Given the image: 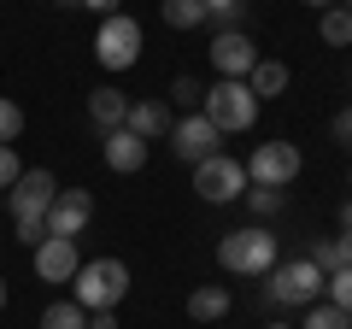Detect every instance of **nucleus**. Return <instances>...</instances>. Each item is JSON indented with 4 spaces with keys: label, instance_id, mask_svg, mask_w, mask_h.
I'll return each mask as SVG.
<instances>
[{
    "label": "nucleus",
    "instance_id": "nucleus-1",
    "mask_svg": "<svg viewBox=\"0 0 352 329\" xmlns=\"http://www.w3.org/2000/svg\"><path fill=\"white\" fill-rule=\"evenodd\" d=\"M53 194H59V182H53V171H24V177L6 189V206H12V229L18 241H47V206Z\"/></svg>",
    "mask_w": 352,
    "mask_h": 329
},
{
    "label": "nucleus",
    "instance_id": "nucleus-2",
    "mask_svg": "<svg viewBox=\"0 0 352 329\" xmlns=\"http://www.w3.org/2000/svg\"><path fill=\"white\" fill-rule=\"evenodd\" d=\"M129 294V265L124 259H82L71 277V300L82 312H118V300Z\"/></svg>",
    "mask_w": 352,
    "mask_h": 329
},
{
    "label": "nucleus",
    "instance_id": "nucleus-3",
    "mask_svg": "<svg viewBox=\"0 0 352 329\" xmlns=\"http://www.w3.org/2000/svg\"><path fill=\"white\" fill-rule=\"evenodd\" d=\"M200 112L212 118L217 136H247V129L258 124V94H252L247 83H235V76H217L212 89L200 94Z\"/></svg>",
    "mask_w": 352,
    "mask_h": 329
},
{
    "label": "nucleus",
    "instance_id": "nucleus-4",
    "mask_svg": "<svg viewBox=\"0 0 352 329\" xmlns=\"http://www.w3.org/2000/svg\"><path fill=\"white\" fill-rule=\"evenodd\" d=\"M276 259H282V241L270 235L264 224H252V229H229V235L217 241V265H223L229 277H264Z\"/></svg>",
    "mask_w": 352,
    "mask_h": 329
},
{
    "label": "nucleus",
    "instance_id": "nucleus-5",
    "mask_svg": "<svg viewBox=\"0 0 352 329\" xmlns=\"http://www.w3.org/2000/svg\"><path fill=\"white\" fill-rule=\"evenodd\" d=\"M264 300L270 306H294V312H305V306L323 300V270L311 265V259H276V265L264 270Z\"/></svg>",
    "mask_w": 352,
    "mask_h": 329
},
{
    "label": "nucleus",
    "instance_id": "nucleus-6",
    "mask_svg": "<svg viewBox=\"0 0 352 329\" xmlns=\"http://www.w3.org/2000/svg\"><path fill=\"white\" fill-rule=\"evenodd\" d=\"M194 194H200L206 206H229L247 194V164L229 159V153H212V159L194 164Z\"/></svg>",
    "mask_w": 352,
    "mask_h": 329
},
{
    "label": "nucleus",
    "instance_id": "nucleus-7",
    "mask_svg": "<svg viewBox=\"0 0 352 329\" xmlns=\"http://www.w3.org/2000/svg\"><path fill=\"white\" fill-rule=\"evenodd\" d=\"M300 147L294 141H258V147L247 153V182L252 189H288L294 177H300Z\"/></svg>",
    "mask_w": 352,
    "mask_h": 329
},
{
    "label": "nucleus",
    "instance_id": "nucleus-8",
    "mask_svg": "<svg viewBox=\"0 0 352 329\" xmlns=\"http://www.w3.org/2000/svg\"><path fill=\"white\" fill-rule=\"evenodd\" d=\"M94 59H100L106 71H129V65L141 59V24L129 12L100 18V30H94Z\"/></svg>",
    "mask_w": 352,
    "mask_h": 329
},
{
    "label": "nucleus",
    "instance_id": "nucleus-9",
    "mask_svg": "<svg viewBox=\"0 0 352 329\" xmlns=\"http://www.w3.org/2000/svg\"><path fill=\"white\" fill-rule=\"evenodd\" d=\"M217 141H223V136L212 129V118H206V112H182L170 124V153L182 164H200V159H212V153H223Z\"/></svg>",
    "mask_w": 352,
    "mask_h": 329
},
{
    "label": "nucleus",
    "instance_id": "nucleus-10",
    "mask_svg": "<svg viewBox=\"0 0 352 329\" xmlns=\"http://www.w3.org/2000/svg\"><path fill=\"white\" fill-rule=\"evenodd\" d=\"M252 65H258V47H252L247 30H217V41H212V71H217V76H235V83H247Z\"/></svg>",
    "mask_w": 352,
    "mask_h": 329
},
{
    "label": "nucleus",
    "instance_id": "nucleus-11",
    "mask_svg": "<svg viewBox=\"0 0 352 329\" xmlns=\"http://www.w3.org/2000/svg\"><path fill=\"white\" fill-rule=\"evenodd\" d=\"M88 217H94V194L88 189H59L53 194V206H47V235H82L88 229Z\"/></svg>",
    "mask_w": 352,
    "mask_h": 329
},
{
    "label": "nucleus",
    "instance_id": "nucleus-12",
    "mask_svg": "<svg viewBox=\"0 0 352 329\" xmlns=\"http://www.w3.org/2000/svg\"><path fill=\"white\" fill-rule=\"evenodd\" d=\"M76 265H82V253H76V241H71V235H47V241H36V277H41V282H71Z\"/></svg>",
    "mask_w": 352,
    "mask_h": 329
},
{
    "label": "nucleus",
    "instance_id": "nucleus-13",
    "mask_svg": "<svg viewBox=\"0 0 352 329\" xmlns=\"http://www.w3.org/2000/svg\"><path fill=\"white\" fill-rule=\"evenodd\" d=\"M106 153V171H118V177H135L141 164H147V141L135 136V129H112V136L100 141Z\"/></svg>",
    "mask_w": 352,
    "mask_h": 329
},
{
    "label": "nucleus",
    "instance_id": "nucleus-14",
    "mask_svg": "<svg viewBox=\"0 0 352 329\" xmlns=\"http://www.w3.org/2000/svg\"><path fill=\"white\" fill-rule=\"evenodd\" d=\"M170 106L164 100H129V118H124V129H135L141 141H159V136H170Z\"/></svg>",
    "mask_w": 352,
    "mask_h": 329
},
{
    "label": "nucleus",
    "instance_id": "nucleus-15",
    "mask_svg": "<svg viewBox=\"0 0 352 329\" xmlns=\"http://www.w3.org/2000/svg\"><path fill=\"white\" fill-rule=\"evenodd\" d=\"M124 118H129V94H118V89H94L88 94V124L100 129V136L124 129Z\"/></svg>",
    "mask_w": 352,
    "mask_h": 329
},
{
    "label": "nucleus",
    "instance_id": "nucleus-16",
    "mask_svg": "<svg viewBox=\"0 0 352 329\" xmlns=\"http://www.w3.org/2000/svg\"><path fill=\"white\" fill-rule=\"evenodd\" d=\"M305 259H311L323 277H329V270H346V265H352V235H346V229H340V235H317Z\"/></svg>",
    "mask_w": 352,
    "mask_h": 329
},
{
    "label": "nucleus",
    "instance_id": "nucleus-17",
    "mask_svg": "<svg viewBox=\"0 0 352 329\" xmlns=\"http://www.w3.org/2000/svg\"><path fill=\"white\" fill-rule=\"evenodd\" d=\"M188 317H194V323H217V317H229V288H223V282H200V288L188 294Z\"/></svg>",
    "mask_w": 352,
    "mask_h": 329
},
{
    "label": "nucleus",
    "instance_id": "nucleus-18",
    "mask_svg": "<svg viewBox=\"0 0 352 329\" xmlns=\"http://www.w3.org/2000/svg\"><path fill=\"white\" fill-rule=\"evenodd\" d=\"M247 89L258 94V106L276 100V94H288V65H282V59H258V65L247 71Z\"/></svg>",
    "mask_w": 352,
    "mask_h": 329
},
{
    "label": "nucleus",
    "instance_id": "nucleus-19",
    "mask_svg": "<svg viewBox=\"0 0 352 329\" xmlns=\"http://www.w3.org/2000/svg\"><path fill=\"white\" fill-rule=\"evenodd\" d=\"M317 36H323L329 47H352V12L346 6H329V12L317 18Z\"/></svg>",
    "mask_w": 352,
    "mask_h": 329
},
{
    "label": "nucleus",
    "instance_id": "nucleus-20",
    "mask_svg": "<svg viewBox=\"0 0 352 329\" xmlns=\"http://www.w3.org/2000/svg\"><path fill=\"white\" fill-rule=\"evenodd\" d=\"M41 329H88V312L76 300H53L47 312H41Z\"/></svg>",
    "mask_w": 352,
    "mask_h": 329
},
{
    "label": "nucleus",
    "instance_id": "nucleus-21",
    "mask_svg": "<svg viewBox=\"0 0 352 329\" xmlns=\"http://www.w3.org/2000/svg\"><path fill=\"white\" fill-rule=\"evenodd\" d=\"M164 24H170V30H200L206 24V6H200V0H164Z\"/></svg>",
    "mask_w": 352,
    "mask_h": 329
},
{
    "label": "nucleus",
    "instance_id": "nucleus-22",
    "mask_svg": "<svg viewBox=\"0 0 352 329\" xmlns=\"http://www.w3.org/2000/svg\"><path fill=\"white\" fill-rule=\"evenodd\" d=\"M352 317L340 312V306H329V300H317V306H305L300 312V329H346Z\"/></svg>",
    "mask_w": 352,
    "mask_h": 329
},
{
    "label": "nucleus",
    "instance_id": "nucleus-23",
    "mask_svg": "<svg viewBox=\"0 0 352 329\" xmlns=\"http://www.w3.org/2000/svg\"><path fill=\"white\" fill-rule=\"evenodd\" d=\"M18 136H24V106L0 94V147H18Z\"/></svg>",
    "mask_w": 352,
    "mask_h": 329
},
{
    "label": "nucleus",
    "instance_id": "nucleus-24",
    "mask_svg": "<svg viewBox=\"0 0 352 329\" xmlns=\"http://www.w3.org/2000/svg\"><path fill=\"white\" fill-rule=\"evenodd\" d=\"M323 300L340 306V312L352 317V265H346V270H329V277H323Z\"/></svg>",
    "mask_w": 352,
    "mask_h": 329
},
{
    "label": "nucleus",
    "instance_id": "nucleus-25",
    "mask_svg": "<svg viewBox=\"0 0 352 329\" xmlns=\"http://www.w3.org/2000/svg\"><path fill=\"white\" fill-rule=\"evenodd\" d=\"M247 206H252L258 224H270V217L282 212V189H252V182H247Z\"/></svg>",
    "mask_w": 352,
    "mask_h": 329
},
{
    "label": "nucleus",
    "instance_id": "nucleus-26",
    "mask_svg": "<svg viewBox=\"0 0 352 329\" xmlns=\"http://www.w3.org/2000/svg\"><path fill=\"white\" fill-rule=\"evenodd\" d=\"M200 83H194V76H176L170 83V106H182V112H200Z\"/></svg>",
    "mask_w": 352,
    "mask_h": 329
},
{
    "label": "nucleus",
    "instance_id": "nucleus-27",
    "mask_svg": "<svg viewBox=\"0 0 352 329\" xmlns=\"http://www.w3.org/2000/svg\"><path fill=\"white\" fill-rule=\"evenodd\" d=\"M18 177H24V164H18V147H0V194L12 189Z\"/></svg>",
    "mask_w": 352,
    "mask_h": 329
},
{
    "label": "nucleus",
    "instance_id": "nucleus-28",
    "mask_svg": "<svg viewBox=\"0 0 352 329\" xmlns=\"http://www.w3.org/2000/svg\"><path fill=\"white\" fill-rule=\"evenodd\" d=\"M335 141H340V147H352V106H340V112H335Z\"/></svg>",
    "mask_w": 352,
    "mask_h": 329
},
{
    "label": "nucleus",
    "instance_id": "nucleus-29",
    "mask_svg": "<svg viewBox=\"0 0 352 329\" xmlns=\"http://www.w3.org/2000/svg\"><path fill=\"white\" fill-rule=\"evenodd\" d=\"M76 6H88L94 18H112V12H124V0H76Z\"/></svg>",
    "mask_w": 352,
    "mask_h": 329
},
{
    "label": "nucleus",
    "instance_id": "nucleus-30",
    "mask_svg": "<svg viewBox=\"0 0 352 329\" xmlns=\"http://www.w3.org/2000/svg\"><path fill=\"white\" fill-rule=\"evenodd\" d=\"M88 329H118V312H88Z\"/></svg>",
    "mask_w": 352,
    "mask_h": 329
},
{
    "label": "nucleus",
    "instance_id": "nucleus-31",
    "mask_svg": "<svg viewBox=\"0 0 352 329\" xmlns=\"http://www.w3.org/2000/svg\"><path fill=\"white\" fill-rule=\"evenodd\" d=\"M340 229H346V235H352V200L340 206Z\"/></svg>",
    "mask_w": 352,
    "mask_h": 329
},
{
    "label": "nucleus",
    "instance_id": "nucleus-32",
    "mask_svg": "<svg viewBox=\"0 0 352 329\" xmlns=\"http://www.w3.org/2000/svg\"><path fill=\"white\" fill-rule=\"evenodd\" d=\"M305 6H317V12H329V6H340V0H305Z\"/></svg>",
    "mask_w": 352,
    "mask_h": 329
},
{
    "label": "nucleus",
    "instance_id": "nucleus-33",
    "mask_svg": "<svg viewBox=\"0 0 352 329\" xmlns=\"http://www.w3.org/2000/svg\"><path fill=\"white\" fill-rule=\"evenodd\" d=\"M0 312H6V277H0Z\"/></svg>",
    "mask_w": 352,
    "mask_h": 329
},
{
    "label": "nucleus",
    "instance_id": "nucleus-34",
    "mask_svg": "<svg viewBox=\"0 0 352 329\" xmlns=\"http://www.w3.org/2000/svg\"><path fill=\"white\" fill-rule=\"evenodd\" d=\"M264 329H294V323H264Z\"/></svg>",
    "mask_w": 352,
    "mask_h": 329
},
{
    "label": "nucleus",
    "instance_id": "nucleus-35",
    "mask_svg": "<svg viewBox=\"0 0 352 329\" xmlns=\"http://www.w3.org/2000/svg\"><path fill=\"white\" fill-rule=\"evenodd\" d=\"M59 6H76V0H59Z\"/></svg>",
    "mask_w": 352,
    "mask_h": 329
},
{
    "label": "nucleus",
    "instance_id": "nucleus-36",
    "mask_svg": "<svg viewBox=\"0 0 352 329\" xmlns=\"http://www.w3.org/2000/svg\"><path fill=\"white\" fill-rule=\"evenodd\" d=\"M346 189H352V177H346ZM346 200H352V194H346Z\"/></svg>",
    "mask_w": 352,
    "mask_h": 329
},
{
    "label": "nucleus",
    "instance_id": "nucleus-37",
    "mask_svg": "<svg viewBox=\"0 0 352 329\" xmlns=\"http://www.w3.org/2000/svg\"><path fill=\"white\" fill-rule=\"evenodd\" d=\"M346 12H352V0H346Z\"/></svg>",
    "mask_w": 352,
    "mask_h": 329
},
{
    "label": "nucleus",
    "instance_id": "nucleus-38",
    "mask_svg": "<svg viewBox=\"0 0 352 329\" xmlns=\"http://www.w3.org/2000/svg\"><path fill=\"white\" fill-rule=\"evenodd\" d=\"M346 329H352V323H346Z\"/></svg>",
    "mask_w": 352,
    "mask_h": 329
}]
</instances>
